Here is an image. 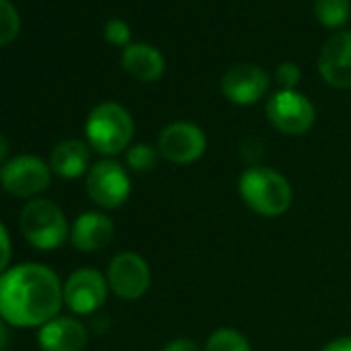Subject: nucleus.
<instances>
[{
    "mask_svg": "<svg viewBox=\"0 0 351 351\" xmlns=\"http://www.w3.org/2000/svg\"><path fill=\"white\" fill-rule=\"evenodd\" d=\"M64 304L58 275L40 263H23L0 275V318L11 326H44Z\"/></svg>",
    "mask_w": 351,
    "mask_h": 351,
    "instance_id": "obj_1",
    "label": "nucleus"
},
{
    "mask_svg": "<svg viewBox=\"0 0 351 351\" xmlns=\"http://www.w3.org/2000/svg\"><path fill=\"white\" fill-rule=\"evenodd\" d=\"M240 197L254 213L263 217L283 215L293 201L291 184L285 176L267 165L248 167L238 184Z\"/></svg>",
    "mask_w": 351,
    "mask_h": 351,
    "instance_id": "obj_2",
    "label": "nucleus"
},
{
    "mask_svg": "<svg viewBox=\"0 0 351 351\" xmlns=\"http://www.w3.org/2000/svg\"><path fill=\"white\" fill-rule=\"evenodd\" d=\"M134 122L128 110L116 101H104L91 110L85 122V136L93 151L101 155H118L130 147Z\"/></svg>",
    "mask_w": 351,
    "mask_h": 351,
    "instance_id": "obj_3",
    "label": "nucleus"
},
{
    "mask_svg": "<svg viewBox=\"0 0 351 351\" xmlns=\"http://www.w3.org/2000/svg\"><path fill=\"white\" fill-rule=\"evenodd\" d=\"M19 228L23 238L38 250H56L71 238L64 211L48 199L27 201L19 215Z\"/></svg>",
    "mask_w": 351,
    "mask_h": 351,
    "instance_id": "obj_4",
    "label": "nucleus"
},
{
    "mask_svg": "<svg viewBox=\"0 0 351 351\" xmlns=\"http://www.w3.org/2000/svg\"><path fill=\"white\" fill-rule=\"evenodd\" d=\"M52 180L50 165L36 155L11 157L0 167V186L17 199H38Z\"/></svg>",
    "mask_w": 351,
    "mask_h": 351,
    "instance_id": "obj_5",
    "label": "nucleus"
},
{
    "mask_svg": "<svg viewBox=\"0 0 351 351\" xmlns=\"http://www.w3.org/2000/svg\"><path fill=\"white\" fill-rule=\"evenodd\" d=\"M85 189L89 199L101 209H118L130 197V176L114 159H101L89 167Z\"/></svg>",
    "mask_w": 351,
    "mask_h": 351,
    "instance_id": "obj_6",
    "label": "nucleus"
},
{
    "mask_svg": "<svg viewBox=\"0 0 351 351\" xmlns=\"http://www.w3.org/2000/svg\"><path fill=\"white\" fill-rule=\"evenodd\" d=\"M267 118L275 130L287 136H302L306 134L316 120L314 106L302 93L281 89L273 93L267 101Z\"/></svg>",
    "mask_w": 351,
    "mask_h": 351,
    "instance_id": "obj_7",
    "label": "nucleus"
},
{
    "mask_svg": "<svg viewBox=\"0 0 351 351\" xmlns=\"http://www.w3.org/2000/svg\"><path fill=\"white\" fill-rule=\"evenodd\" d=\"M207 136L201 126L193 122H171L167 124L157 138V151L163 159L171 163H195L205 155Z\"/></svg>",
    "mask_w": 351,
    "mask_h": 351,
    "instance_id": "obj_8",
    "label": "nucleus"
},
{
    "mask_svg": "<svg viewBox=\"0 0 351 351\" xmlns=\"http://www.w3.org/2000/svg\"><path fill=\"white\" fill-rule=\"evenodd\" d=\"M108 285L120 300H138L151 285V269L136 252H120L108 267Z\"/></svg>",
    "mask_w": 351,
    "mask_h": 351,
    "instance_id": "obj_9",
    "label": "nucleus"
},
{
    "mask_svg": "<svg viewBox=\"0 0 351 351\" xmlns=\"http://www.w3.org/2000/svg\"><path fill=\"white\" fill-rule=\"evenodd\" d=\"M108 279L95 269H77L62 285L64 304L73 314L87 316L97 312L108 298Z\"/></svg>",
    "mask_w": 351,
    "mask_h": 351,
    "instance_id": "obj_10",
    "label": "nucleus"
},
{
    "mask_svg": "<svg viewBox=\"0 0 351 351\" xmlns=\"http://www.w3.org/2000/svg\"><path fill=\"white\" fill-rule=\"evenodd\" d=\"M269 89V77L267 73L250 62H242L232 66L223 79H221V91L223 95L236 104V106H252Z\"/></svg>",
    "mask_w": 351,
    "mask_h": 351,
    "instance_id": "obj_11",
    "label": "nucleus"
},
{
    "mask_svg": "<svg viewBox=\"0 0 351 351\" xmlns=\"http://www.w3.org/2000/svg\"><path fill=\"white\" fill-rule=\"evenodd\" d=\"M318 71L326 85L351 87V32H339L326 40L318 56Z\"/></svg>",
    "mask_w": 351,
    "mask_h": 351,
    "instance_id": "obj_12",
    "label": "nucleus"
},
{
    "mask_svg": "<svg viewBox=\"0 0 351 351\" xmlns=\"http://www.w3.org/2000/svg\"><path fill=\"white\" fill-rule=\"evenodd\" d=\"M42 351H83L87 345V328L71 316H56L38 330Z\"/></svg>",
    "mask_w": 351,
    "mask_h": 351,
    "instance_id": "obj_13",
    "label": "nucleus"
},
{
    "mask_svg": "<svg viewBox=\"0 0 351 351\" xmlns=\"http://www.w3.org/2000/svg\"><path fill=\"white\" fill-rule=\"evenodd\" d=\"M114 238V221L99 211L81 213L71 226V242L81 252H97Z\"/></svg>",
    "mask_w": 351,
    "mask_h": 351,
    "instance_id": "obj_14",
    "label": "nucleus"
},
{
    "mask_svg": "<svg viewBox=\"0 0 351 351\" xmlns=\"http://www.w3.org/2000/svg\"><path fill=\"white\" fill-rule=\"evenodd\" d=\"M91 147L83 141L69 138L58 143L50 155V169L64 180H75L89 171Z\"/></svg>",
    "mask_w": 351,
    "mask_h": 351,
    "instance_id": "obj_15",
    "label": "nucleus"
},
{
    "mask_svg": "<svg viewBox=\"0 0 351 351\" xmlns=\"http://www.w3.org/2000/svg\"><path fill=\"white\" fill-rule=\"evenodd\" d=\"M122 69L143 83H153L161 79L165 71V60L161 52L147 44H130L122 52Z\"/></svg>",
    "mask_w": 351,
    "mask_h": 351,
    "instance_id": "obj_16",
    "label": "nucleus"
},
{
    "mask_svg": "<svg viewBox=\"0 0 351 351\" xmlns=\"http://www.w3.org/2000/svg\"><path fill=\"white\" fill-rule=\"evenodd\" d=\"M314 15L320 25L328 29L343 27L351 17V3L349 0H314Z\"/></svg>",
    "mask_w": 351,
    "mask_h": 351,
    "instance_id": "obj_17",
    "label": "nucleus"
},
{
    "mask_svg": "<svg viewBox=\"0 0 351 351\" xmlns=\"http://www.w3.org/2000/svg\"><path fill=\"white\" fill-rule=\"evenodd\" d=\"M205 351H252V347L240 330L226 326L211 332Z\"/></svg>",
    "mask_w": 351,
    "mask_h": 351,
    "instance_id": "obj_18",
    "label": "nucleus"
},
{
    "mask_svg": "<svg viewBox=\"0 0 351 351\" xmlns=\"http://www.w3.org/2000/svg\"><path fill=\"white\" fill-rule=\"evenodd\" d=\"M159 157L161 155H159L157 147L138 143V145L128 147V151H126V165L132 171H136V173H147V171H153L157 167Z\"/></svg>",
    "mask_w": 351,
    "mask_h": 351,
    "instance_id": "obj_19",
    "label": "nucleus"
},
{
    "mask_svg": "<svg viewBox=\"0 0 351 351\" xmlns=\"http://www.w3.org/2000/svg\"><path fill=\"white\" fill-rule=\"evenodd\" d=\"M21 19L13 3L0 0V46L11 44L19 36Z\"/></svg>",
    "mask_w": 351,
    "mask_h": 351,
    "instance_id": "obj_20",
    "label": "nucleus"
},
{
    "mask_svg": "<svg viewBox=\"0 0 351 351\" xmlns=\"http://www.w3.org/2000/svg\"><path fill=\"white\" fill-rule=\"evenodd\" d=\"M104 36H106V40L112 46H124V48L130 46V27L122 19L108 21L106 23V29H104Z\"/></svg>",
    "mask_w": 351,
    "mask_h": 351,
    "instance_id": "obj_21",
    "label": "nucleus"
},
{
    "mask_svg": "<svg viewBox=\"0 0 351 351\" xmlns=\"http://www.w3.org/2000/svg\"><path fill=\"white\" fill-rule=\"evenodd\" d=\"M300 77H302V73H300V69H298L293 62H281V64L277 66V71H275L277 83H279L283 89H287V91H293V87L300 83Z\"/></svg>",
    "mask_w": 351,
    "mask_h": 351,
    "instance_id": "obj_22",
    "label": "nucleus"
},
{
    "mask_svg": "<svg viewBox=\"0 0 351 351\" xmlns=\"http://www.w3.org/2000/svg\"><path fill=\"white\" fill-rule=\"evenodd\" d=\"M11 256H13V242H11L7 228L0 223V275L9 269Z\"/></svg>",
    "mask_w": 351,
    "mask_h": 351,
    "instance_id": "obj_23",
    "label": "nucleus"
},
{
    "mask_svg": "<svg viewBox=\"0 0 351 351\" xmlns=\"http://www.w3.org/2000/svg\"><path fill=\"white\" fill-rule=\"evenodd\" d=\"M161 351H201V347L193 339H173Z\"/></svg>",
    "mask_w": 351,
    "mask_h": 351,
    "instance_id": "obj_24",
    "label": "nucleus"
},
{
    "mask_svg": "<svg viewBox=\"0 0 351 351\" xmlns=\"http://www.w3.org/2000/svg\"><path fill=\"white\" fill-rule=\"evenodd\" d=\"M322 351H351V337H339L332 339L322 347Z\"/></svg>",
    "mask_w": 351,
    "mask_h": 351,
    "instance_id": "obj_25",
    "label": "nucleus"
},
{
    "mask_svg": "<svg viewBox=\"0 0 351 351\" xmlns=\"http://www.w3.org/2000/svg\"><path fill=\"white\" fill-rule=\"evenodd\" d=\"M9 149H11V145H9V138L3 134V132H0V165H5L9 159Z\"/></svg>",
    "mask_w": 351,
    "mask_h": 351,
    "instance_id": "obj_26",
    "label": "nucleus"
},
{
    "mask_svg": "<svg viewBox=\"0 0 351 351\" xmlns=\"http://www.w3.org/2000/svg\"><path fill=\"white\" fill-rule=\"evenodd\" d=\"M9 326H7V322L0 318V351H5L7 349V345H9Z\"/></svg>",
    "mask_w": 351,
    "mask_h": 351,
    "instance_id": "obj_27",
    "label": "nucleus"
}]
</instances>
